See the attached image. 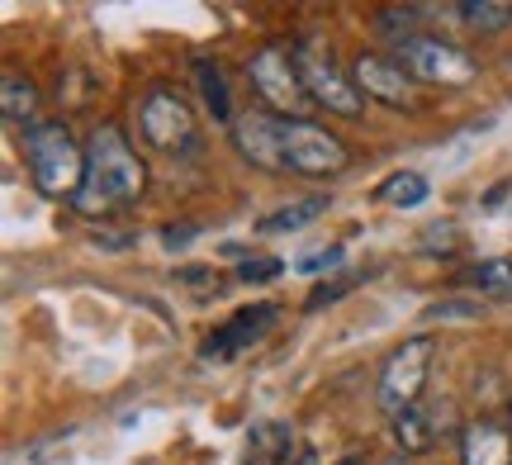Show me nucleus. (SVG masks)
<instances>
[{"instance_id": "1", "label": "nucleus", "mask_w": 512, "mask_h": 465, "mask_svg": "<svg viewBox=\"0 0 512 465\" xmlns=\"http://www.w3.org/2000/svg\"><path fill=\"white\" fill-rule=\"evenodd\" d=\"M147 186V171L138 162V152L128 148V138L114 124L91 133V143H86V186L76 195L72 205L86 214V219H100V214H110L114 205H128V200H138Z\"/></svg>"}, {"instance_id": "2", "label": "nucleus", "mask_w": 512, "mask_h": 465, "mask_svg": "<svg viewBox=\"0 0 512 465\" xmlns=\"http://www.w3.org/2000/svg\"><path fill=\"white\" fill-rule=\"evenodd\" d=\"M19 148H24V167L34 176V186L48 200H76L81 195V186H86V148L76 143L62 119L24 129Z\"/></svg>"}, {"instance_id": "3", "label": "nucleus", "mask_w": 512, "mask_h": 465, "mask_svg": "<svg viewBox=\"0 0 512 465\" xmlns=\"http://www.w3.org/2000/svg\"><path fill=\"white\" fill-rule=\"evenodd\" d=\"M247 76H252V91L261 95L266 114L285 119V124H290V119H309L313 95H309V86H304V76H299L294 48H285V43H266L261 53H252Z\"/></svg>"}, {"instance_id": "4", "label": "nucleus", "mask_w": 512, "mask_h": 465, "mask_svg": "<svg viewBox=\"0 0 512 465\" xmlns=\"http://www.w3.org/2000/svg\"><path fill=\"white\" fill-rule=\"evenodd\" d=\"M290 48H294V62H299V76H304V86H309V95H313V105L342 114V119H356V114L366 110V105H361V91H356V81L337 67L328 38L304 34V38H294Z\"/></svg>"}, {"instance_id": "5", "label": "nucleus", "mask_w": 512, "mask_h": 465, "mask_svg": "<svg viewBox=\"0 0 512 465\" xmlns=\"http://www.w3.org/2000/svg\"><path fill=\"white\" fill-rule=\"evenodd\" d=\"M432 361H437V342L427 333L408 337L403 347L389 352V361L380 366V404L389 418L418 409L422 390H427V380H432Z\"/></svg>"}, {"instance_id": "6", "label": "nucleus", "mask_w": 512, "mask_h": 465, "mask_svg": "<svg viewBox=\"0 0 512 465\" xmlns=\"http://www.w3.org/2000/svg\"><path fill=\"white\" fill-rule=\"evenodd\" d=\"M394 62H399L413 81H427V86H465V81L479 76V62L465 53V48L446 43V38H427V34L399 43V48H394Z\"/></svg>"}, {"instance_id": "7", "label": "nucleus", "mask_w": 512, "mask_h": 465, "mask_svg": "<svg viewBox=\"0 0 512 465\" xmlns=\"http://www.w3.org/2000/svg\"><path fill=\"white\" fill-rule=\"evenodd\" d=\"M285 162L290 171L299 176H337V171H347L351 152L347 143L328 133L323 124H313V119H290L285 124Z\"/></svg>"}, {"instance_id": "8", "label": "nucleus", "mask_w": 512, "mask_h": 465, "mask_svg": "<svg viewBox=\"0 0 512 465\" xmlns=\"http://www.w3.org/2000/svg\"><path fill=\"white\" fill-rule=\"evenodd\" d=\"M138 129H143V138L152 148H162V152L195 148V114L185 105V95L171 91V86L147 91L143 110H138Z\"/></svg>"}, {"instance_id": "9", "label": "nucleus", "mask_w": 512, "mask_h": 465, "mask_svg": "<svg viewBox=\"0 0 512 465\" xmlns=\"http://www.w3.org/2000/svg\"><path fill=\"white\" fill-rule=\"evenodd\" d=\"M351 81L366 100H380V105H394V110H413L418 105V91H413V76L403 72L394 57L380 53H361L356 67H351Z\"/></svg>"}, {"instance_id": "10", "label": "nucleus", "mask_w": 512, "mask_h": 465, "mask_svg": "<svg viewBox=\"0 0 512 465\" xmlns=\"http://www.w3.org/2000/svg\"><path fill=\"white\" fill-rule=\"evenodd\" d=\"M233 143L238 152L261 171H290L285 162V119H275L266 110H252L242 114L238 124H233Z\"/></svg>"}, {"instance_id": "11", "label": "nucleus", "mask_w": 512, "mask_h": 465, "mask_svg": "<svg viewBox=\"0 0 512 465\" xmlns=\"http://www.w3.org/2000/svg\"><path fill=\"white\" fill-rule=\"evenodd\" d=\"M275 318H280L275 304H247V309H238L223 328H214V337H204L200 361H214V366H219V361H228V356H238L242 347H252V342L266 337V328H271Z\"/></svg>"}, {"instance_id": "12", "label": "nucleus", "mask_w": 512, "mask_h": 465, "mask_svg": "<svg viewBox=\"0 0 512 465\" xmlns=\"http://www.w3.org/2000/svg\"><path fill=\"white\" fill-rule=\"evenodd\" d=\"M460 465H512V428L479 418L460 432Z\"/></svg>"}, {"instance_id": "13", "label": "nucleus", "mask_w": 512, "mask_h": 465, "mask_svg": "<svg viewBox=\"0 0 512 465\" xmlns=\"http://www.w3.org/2000/svg\"><path fill=\"white\" fill-rule=\"evenodd\" d=\"M294 451V432L290 423H256L247 432V465H285Z\"/></svg>"}, {"instance_id": "14", "label": "nucleus", "mask_w": 512, "mask_h": 465, "mask_svg": "<svg viewBox=\"0 0 512 465\" xmlns=\"http://www.w3.org/2000/svg\"><path fill=\"white\" fill-rule=\"evenodd\" d=\"M195 86H200L204 105H209V114H214L219 124H238V119H233V95H228V76H223L219 62L200 57V62H195Z\"/></svg>"}, {"instance_id": "15", "label": "nucleus", "mask_w": 512, "mask_h": 465, "mask_svg": "<svg viewBox=\"0 0 512 465\" xmlns=\"http://www.w3.org/2000/svg\"><path fill=\"white\" fill-rule=\"evenodd\" d=\"M323 209H328V200H323V195H309V200L280 205L275 214H266V219L256 224V233H261V238H275V233H299V228H309Z\"/></svg>"}, {"instance_id": "16", "label": "nucleus", "mask_w": 512, "mask_h": 465, "mask_svg": "<svg viewBox=\"0 0 512 465\" xmlns=\"http://www.w3.org/2000/svg\"><path fill=\"white\" fill-rule=\"evenodd\" d=\"M0 110H5V119L10 124H29L38 110V86L34 81H24V76H5V86H0ZM34 129V124H29Z\"/></svg>"}, {"instance_id": "17", "label": "nucleus", "mask_w": 512, "mask_h": 465, "mask_svg": "<svg viewBox=\"0 0 512 465\" xmlns=\"http://www.w3.org/2000/svg\"><path fill=\"white\" fill-rule=\"evenodd\" d=\"M456 15L479 34H498V29L512 24V5H503V0H460Z\"/></svg>"}, {"instance_id": "18", "label": "nucleus", "mask_w": 512, "mask_h": 465, "mask_svg": "<svg viewBox=\"0 0 512 465\" xmlns=\"http://www.w3.org/2000/svg\"><path fill=\"white\" fill-rule=\"evenodd\" d=\"M380 200L394 209H418L422 200H427V176H418V171H394V176H384Z\"/></svg>"}, {"instance_id": "19", "label": "nucleus", "mask_w": 512, "mask_h": 465, "mask_svg": "<svg viewBox=\"0 0 512 465\" xmlns=\"http://www.w3.org/2000/svg\"><path fill=\"white\" fill-rule=\"evenodd\" d=\"M394 447H399L403 456H422V451L432 447V428H427L422 409H408L394 418Z\"/></svg>"}, {"instance_id": "20", "label": "nucleus", "mask_w": 512, "mask_h": 465, "mask_svg": "<svg viewBox=\"0 0 512 465\" xmlns=\"http://www.w3.org/2000/svg\"><path fill=\"white\" fill-rule=\"evenodd\" d=\"M470 285H479L484 295H494V299H512V261L508 257L479 261L475 271H470Z\"/></svg>"}, {"instance_id": "21", "label": "nucleus", "mask_w": 512, "mask_h": 465, "mask_svg": "<svg viewBox=\"0 0 512 465\" xmlns=\"http://www.w3.org/2000/svg\"><path fill=\"white\" fill-rule=\"evenodd\" d=\"M479 318V304H465V299H437L422 309V323H470Z\"/></svg>"}, {"instance_id": "22", "label": "nucleus", "mask_w": 512, "mask_h": 465, "mask_svg": "<svg viewBox=\"0 0 512 465\" xmlns=\"http://www.w3.org/2000/svg\"><path fill=\"white\" fill-rule=\"evenodd\" d=\"M280 271H285V261H275V257H242L238 261L242 285H266V280H275Z\"/></svg>"}, {"instance_id": "23", "label": "nucleus", "mask_w": 512, "mask_h": 465, "mask_svg": "<svg viewBox=\"0 0 512 465\" xmlns=\"http://www.w3.org/2000/svg\"><path fill=\"white\" fill-rule=\"evenodd\" d=\"M342 261H347V252H342V247H318V252H309V257L294 261V271L318 276V271H332V266H342Z\"/></svg>"}, {"instance_id": "24", "label": "nucleus", "mask_w": 512, "mask_h": 465, "mask_svg": "<svg viewBox=\"0 0 512 465\" xmlns=\"http://www.w3.org/2000/svg\"><path fill=\"white\" fill-rule=\"evenodd\" d=\"M342 295H347V285H342V280H337V285H318V290L309 295V304H304V309H309V314H318L323 304H337Z\"/></svg>"}, {"instance_id": "25", "label": "nucleus", "mask_w": 512, "mask_h": 465, "mask_svg": "<svg viewBox=\"0 0 512 465\" xmlns=\"http://www.w3.org/2000/svg\"><path fill=\"white\" fill-rule=\"evenodd\" d=\"M195 238H200V228H162V247H171V252L190 247Z\"/></svg>"}, {"instance_id": "26", "label": "nucleus", "mask_w": 512, "mask_h": 465, "mask_svg": "<svg viewBox=\"0 0 512 465\" xmlns=\"http://www.w3.org/2000/svg\"><path fill=\"white\" fill-rule=\"evenodd\" d=\"M389 465H408V461H389Z\"/></svg>"}, {"instance_id": "27", "label": "nucleus", "mask_w": 512, "mask_h": 465, "mask_svg": "<svg viewBox=\"0 0 512 465\" xmlns=\"http://www.w3.org/2000/svg\"><path fill=\"white\" fill-rule=\"evenodd\" d=\"M508 418H512V409H508Z\"/></svg>"}, {"instance_id": "28", "label": "nucleus", "mask_w": 512, "mask_h": 465, "mask_svg": "<svg viewBox=\"0 0 512 465\" xmlns=\"http://www.w3.org/2000/svg\"><path fill=\"white\" fill-rule=\"evenodd\" d=\"M347 465H356V461H347Z\"/></svg>"}]
</instances>
